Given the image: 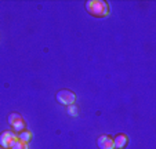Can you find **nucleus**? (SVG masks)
<instances>
[{
    "instance_id": "nucleus-1",
    "label": "nucleus",
    "mask_w": 156,
    "mask_h": 149,
    "mask_svg": "<svg viewBox=\"0 0 156 149\" xmlns=\"http://www.w3.org/2000/svg\"><path fill=\"white\" fill-rule=\"evenodd\" d=\"M86 10L93 17H97V18L106 17L109 12L108 3H105L102 0H88L87 3H86Z\"/></svg>"
},
{
    "instance_id": "nucleus-2",
    "label": "nucleus",
    "mask_w": 156,
    "mask_h": 149,
    "mask_svg": "<svg viewBox=\"0 0 156 149\" xmlns=\"http://www.w3.org/2000/svg\"><path fill=\"white\" fill-rule=\"evenodd\" d=\"M55 97H57V101H58L59 104L68 105V106H71L72 104L75 102V99H76V95H75L71 90H61L57 93Z\"/></svg>"
},
{
    "instance_id": "nucleus-3",
    "label": "nucleus",
    "mask_w": 156,
    "mask_h": 149,
    "mask_svg": "<svg viewBox=\"0 0 156 149\" xmlns=\"http://www.w3.org/2000/svg\"><path fill=\"white\" fill-rule=\"evenodd\" d=\"M17 140H18L17 135H15V133H12V131H3L0 134V144H2V146H3L4 149H10L11 145Z\"/></svg>"
},
{
    "instance_id": "nucleus-4",
    "label": "nucleus",
    "mask_w": 156,
    "mask_h": 149,
    "mask_svg": "<svg viewBox=\"0 0 156 149\" xmlns=\"http://www.w3.org/2000/svg\"><path fill=\"white\" fill-rule=\"evenodd\" d=\"M97 144H98V148L100 149H113V140L112 137H109V135H101L98 137L97 140Z\"/></svg>"
},
{
    "instance_id": "nucleus-5",
    "label": "nucleus",
    "mask_w": 156,
    "mask_h": 149,
    "mask_svg": "<svg viewBox=\"0 0 156 149\" xmlns=\"http://www.w3.org/2000/svg\"><path fill=\"white\" fill-rule=\"evenodd\" d=\"M127 135L126 134H118L115 138H113V146L118 149H123L124 146L127 145Z\"/></svg>"
},
{
    "instance_id": "nucleus-6",
    "label": "nucleus",
    "mask_w": 156,
    "mask_h": 149,
    "mask_svg": "<svg viewBox=\"0 0 156 149\" xmlns=\"http://www.w3.org/2000/svg\"><path fill=\"white\" fill-rule=\"evenodd\" d=\"M18 141H22V142L28 144L30 141V138H32V134H30L28 130H24V131H21L20 134H18Z\"/></svg>"
},
{
    "instance_id": "nucleus-7",
    "label": "nucleus",
    "mask_w": 156,
    "mask_h": 149,
    "mask_svg": "<svg viewBox=\"0 0 156 149\" xmlns=\"http://www.w3.org/2000/svg\"><path fill=\"white\" fill-rule=\"evenodd\" d=\"M21 120H22V117H21L18 113H11L9 116V123L11 124V126H15V124H17V123H20Z\"/></svg>"
},
{
    "instance_id": "nucleus-8",
    "label": "nucleus",
    "mask_w": 156,
    "mask_h": 149,
    "mask_svg": "<svg viewBox=\"0 0 156 149\" xmlns=\"http://www.w3.org/2000/svg\"><path fill=\"white\" fill-rule=\"evenodd\" d=\"M10 149H28L27 148V144H25V142H22V141H15V142L14 144H12V145H11V148H10Z\"/></svg>"
},
{
    "instance_id": "nucleus-9",
    "label": "nucleus",
    "mask_w": 156,
    "mask_h": 149,
    "mask_svg": "<svg viewBox=\"0 0 156 149\" xmlns=\"http://www.w3.org/2000/svg\"><path fill=\"white\" fill-rule=\"evenodd\" d=\"M12 130H14V131H17V133L24 131V130H25V123H24V120H21V122L17 123L15 126H12Z\"/></svg>"
},
{
    "instance_id": "nucleus-10",
    "label": "nucleus",
    "mask_w": 156,
    "mask_h": 149,
    "mask_svg": "<svg viewBox=\"0 0 156 149\" xmlns=\"http://www.w3.org/2000/svg\"><path fill=\"white\" fill-rule=\"evenodd\" d=\"M69 111H71V113L73 115V116L76 115V109H75V106H71V108H69Z\"/></svg>"
},
{
    "instance_id": "nucleus-11",
    "label": "nucleus",
    "mask_w": 156,
    "mask_h": 149,
    "mask_svg": "<svg viewBox=\"0 0 156 149\" xmlns=\"http://www.w3.org/2000/svg\"><path fill=\"white\" fill-rule=\"evenodd\" d=\"M0 149H2V146H0Z\"/></svg>"
}]
</instances>
